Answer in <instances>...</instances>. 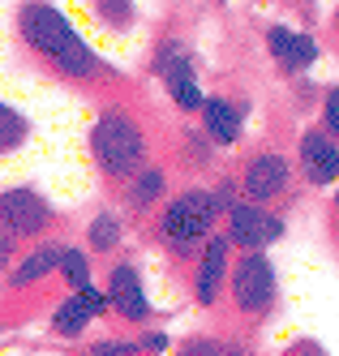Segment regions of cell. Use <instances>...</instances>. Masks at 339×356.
Wrapping results in <instances>:
<instances>
[{
  "instance_id": "cell-1",
  "label": "cell",
  "mask_w": 339,
  "mask_h": 356,
  "mask_svg": "<svg viewBox=\"0 0 339 356\" xmlns=\"http://www.w3.org/2000/svg\"><path fill=\"white\" fill-rule=\"evenodd\" d=\"M17 31H22V43L31 52L52 65L61 78H73V82H90L95 73L103 69L95 47L69 26V17L52 5V0H26L17 9Z\"/></svg>"
},
{
  "instance_id": "cell-2",
  "label": "cell",
  "mask_w": 339,
  "mask_h": 356,
  "mask_svg": "<svg viewBox=\"0 0 339 356\" xmlns=\"http://www.w3.org/2000/svg\"><path fill=\"white\" fill-rule=\"evenodd\" d=\"M90 150H95V163L103 168V176H112V181H129L146 163V138L134 124V116L120 108H108L95 120Z\"/></svg>"
},
{
  "instance_id": "cell-3",
  "label": "cell",
  "mask_w": 339,
  "mask_h": 356,
  "mask_svg": "<svg viewBox=\"0 0 339 356\" xmlns=\"http://www.w3.org/2000/svg\"><path fill=\"white\" fill-rule=\"evenodd\" d=\"M215 219H219V202H215V193L189 189V193L172 197L168 211L159 215V241L185 258V253H194L206 236H211Z\"/></svg>"
},
{
  "instance_id": "cell-4",
  "label": "cell",
  "mask_w": 339,
  "mask_h": 356,
  "mask_svg": "<svg viewBox=\"0 0 339 356\" xmlns=\"http://www.w3.org/2000/svg\"><path fill=\"white\" fill-rule=\"evenodd\" d=\"M232 270V300H237V309L241 314H267L271 305H275V266L262 249H249L245 258L237 266H228Z\"/></svg>"
},
{
  "instance_id": "cell-5",
  "label": "cell",
  "mask_w": 339,
  "mask_h": 356,
  "mask_svg": "<svg viewBox=\"0 0 339 356\" xmlns=\"http://www.w3.org/2000/svg\"><path fill=\"white\" fill-rule=\"evenodd\" d=\"M283 236V219L267 211V202H245V207H228V241L241 249H267Z\"/></svg>"
},
{
  "instance_id": "cell-6",
  "label": "cell",
  "mask_w": 339,
  "mask_h": 356,
  "mask_svg": "<svg viewBox=\"0 0 339 356\" xmlns=\"http://www.w3.org/2000/svg\"><path fill=\"white\" fill-rule=\"evenodd\" d=\"M0 223H5V232L17 236V241L39 236L43 227L52 223V207H47L35 189L17 185V189H5V193H0Z\"/></svg>"
},
{
  "instance_id": "cell-7",
  "label": "cell",
  "mask_w": 339,
  "mask_h": 356,
  "mask_svg": "<svg viewBox=\"0 0 339 356\" xmlns=\"http://www.w3.org/2000/svg\"><path fill=\"white\" fill-rule=\"evenodd\" d=\"M155 69H159V78H164V86H168V95H172V104H176L180 112H198V108H202L198 73H194L189 56L180 52V43H176V39L164 43V52L155 56Z\"/></svg>"
},
{
  "instance_id": "cell-8",
  "label": "cell",
  "mask_w": 339,
  "mask_h": 356,
  "mask_svg": "<svg viewBox=\"0 0 339 356\" xmlns=\"http://www.w3.org/2000/svg\"><path fill=\"white\" fill-rule=\"evenodd\" d=\"M228 266H232V241L228 236H211L198 258V279H194V296L202 309H211L223 292V279H228Z\"/></svg>"
},
{
  "instance_id": "cell-9",
  "label": "cell",
  "mask_w": 339,
  "mask_h": 356,
  "mask_svg": "<svg viewBox=\"0 0 339 356\" xmlns=\"http://www.w3.org/2000/svg\"><path fill=\"white\" fill-rule=\"evenodd\" d=\"M301 172L309 176V185H318V189H331L339 181V146H335V134L309 129L301 138Z\"/></svg>"
},
{
  "instance_id": "cell-10",
  "label": "cell",
  "mask_w": 339,
  "mask_h": 356,
  "mask_svg": "<svg viewBox=\"0 0 339 356\" xmlns=\"http://www.w3.org/2000/svg\"><path fill=\"white\" fill-rule=\"evenodd\" d=\"M108 309V296H103L95 284H86V288H77L69 300H61L56 305V314H52V330L56 335H65V339H73V335H82V330Z\"/></svg>"
},
{
  "instance_id": "cell-11",
  "label": "cell",
  "mask_w": 339,
  "mask_h": 356,
  "mask_svg": "<svg viewBox=\"0 0 339 356\" xmlns=\"http://www.w3.org/2000/svg\"><path fill=\"white\" fill-rule=\"evenodd\" d=\"M108 305L125 318V322H146L150 314V300H146V288H142V279L134 266H112L108 270Z\"/></svg>"
},
{
  "instance_id": "cell-12",
  "label": "cell",
  "mask_w": 339,
  "mask_h": 356,
  "mask_svg": "<svg viewBox=\"0 0 339 356\" xmlns=\"http://www.w3.org/2000/svg\"><path fill=\"white\" fill-rule=\"evenodd\" d=\"M241 189L249 193V202H275L283 189H288V159L283 155H258L249 159Z\"/></svg>"
},
{
  "instance_id": "cell-13",
  "label": "cell",
  "mask_w": 339,
  "mask_h": 356,
  "mask_svg": "<svg viewBox=\"0 0 339 356\" xmlns=\"http://www.w3.org/2000/svg\"><path fill=\"white\" fill-rule=\"evenodd\" d=\"M267 47H271V56L283 73H301L318 60V39L314 35H305V31H288V26H275L267 35Z\"/></svg>"
},
{
  "instance_id": "cell-14",
  "label": "cell",
  "mask_w": 339,
  "mask_h": 356,
  "mask_svg": "<svg viewBox=\"0 0 339 356\" xmlns=\"http://www.w3.org/2000/svg\"><path fill=\"white\" fill-rule=\"evenodd\" d=\"M202 124L206 134H211L219 146H232L241 138V108L232 104V99H202Z\"/></svg>"
},
{
  "instance_id": "cell-15",
  "label": "cell",
  "mask_w": 339,
  "mask_h": 356,
  "mask_svg": "<svg viewBox=\"0 0 339 356\" xmlns=\"http://www.w3.org/2000/svg\"><path fill=\"white\" fill-rule=\"evenodd\" d=\"M61 266V245H39V249H31L26 258L13 266V275H9V284L13 288H26V284H39L43 275H52Z\"/></svg>"
},
{
  "instance_id": "cell-16",
  "label": "cell",
  "mask_w": 339,
  "mask_h": 356,
  "mask_svg": "<svg viewBox=\"0 0 339 356\" xmlns=\"http://www.w3.org/2000/svg\"><path fill=\"white\" fill-rule=\"evenodd\" d=\"M26 134H31V124H26V116L13 108V104H0V155H9V150H17L26 142Z\"/></svg>"
},
{
  "instance_id": "cell-17",
  "label": "cell",
  "mask_w": 339,
  "mask_h": 356,
  "mask_svg": "<svg viewBox=\"0 0 339 356\" xmlns=\"http://www.w3.org/2000/svg\"><path fill=\"white\" fill-rule=\"evenodd\" d=\"M129 181H134V189H129V197H134V207H150V202L164 193L168 176H164L159 168H138L134 176H129Z\"/></svg>"
},
{
  "instance_id": "cell-18",
  "label": "cell",
  "mask_w": 339,
  "mask_h": 356,
  "mask_svg": "<svg viewBox=\"0 0 339 356\" xmlns=\"http://www.w3.org/2000/svg\"><path fill=\"white\" fill-rule=\"evenodd\" d=\"M56 270H65V279H69V288L77 292V288H86L90 284V258H86V249H73V245H61V266Z\"/></svg>"
},
{
  "instance_id": "cell-19",
  "label": "cell",
  "mask_w": 339,
  "mask_h": 356,
  "mask_svg": "<svg viewBox=\"0 0 339 356\" xmlns=\"http://www.w3.org/2000/svg\"><path fill=\"white\" fill-rule=\"evenodd\" d=\"M120 245V219L112 215V211H103L95 223H90V249L95 253H108V249H116Z\"/></svg>"
},
{
  "instance_id": "cell-20",
  "label": "cell",
  "mask_w": 339,
  "mask_h": 356,
  "mask_svg": "<svg viewBox=\"0 0 339 356\" xmlns=\"http://www.w3.org/2000/svg\"><path fill=\"white\" fill-rule=\"evenodd\" d=\"M90 5H95V13L108 22V26H116V31L134 26V0H90Z\"/></svg>"
},
{
  "instance_id": "cell-21",
  "label": "cell",
  "mask_w": 339,
  "mask_h": 356,
  "mask_svg": "<svg viewBox=\"0 0 339 356\" xmlns=\"http://www.w3.org/2000/svg\"><path fill=\"white\" fill-rule=\"evenodd\" d=\"M322 116H326V134H335V124H339V90H335V86L326 90V104H322Z\"/></svg>"
},
{
  "instance_id": "cell-22",
  "label": "cell",
  "mask_w": 339,
  "mask_h": 356,
  "mask_svg": "<svg viewBox=\"0 0 339 356\" xmlns=\"http://www.w3.org/2000/svg\"><path fill=\"white\" fill-rule=\"evenodd\" d=\"M9 262H13V236L0 227V270H9Z\"/></svg>"
},
{
  "instance_id": "cell-23",
  "label": "cell",
  "mask_w": 339,
  "mask_h": 356,
  "mask_svg": "<svg viewBox=\"0 0 339 356\" xmlns=\"http://www.w3.org/2000/svg\"><path fill=\"white\" fill-rule=\"evenodd\" d=\"M138 348H150V352H159V348H168V339H164V335H146V339H138Z\"/></svg>"
}]
</instances>
